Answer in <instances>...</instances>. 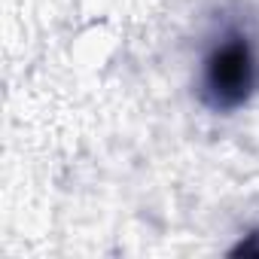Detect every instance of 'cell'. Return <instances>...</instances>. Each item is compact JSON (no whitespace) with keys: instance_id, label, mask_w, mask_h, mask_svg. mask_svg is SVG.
Returning <instances> with one entry per match:
<instances>
[{"instance_id":"cell-1","label":"cell","mask_w":259,"mask_h":259,"mask_svg":"<svg viewBox=\"0 0 259 259\" xmlns=\"http://www.w3.org/2000/svg\"><path fill=\"white\" fill-rule=\"evenodd\" d=\"M256 82V61L250 46L241 37H229L204 67V89L213 107H235L241 104Z\"/></svg>"}]
</instances>
